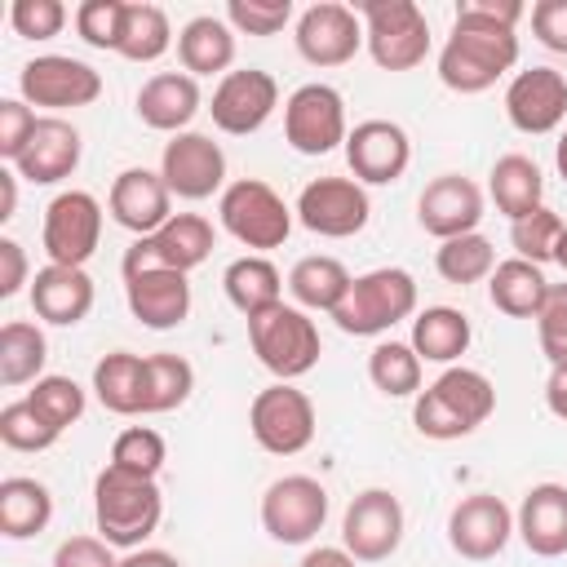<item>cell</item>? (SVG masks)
Masks as SVG:
<instances>
[{
  "label": "cell",
  "mask_w": 567,
  "mask_h": 567,
  "mask_svg": "<svg viewBox=\"0 0 567 567\" xmlns=\"http://www.w3.org/2000/svg\"><path fill=\"white\" fill-rule=\"evenodd\" d=\"M93 518H97V532L106 545L142 549V540L155 536V527L164 518L159 483L106 461V470L93 478Z\"/></svg>",
  "instance_id": "cell-1"
},
{
  "label": "cell",
  "mask_w": 567,
  "mask_h": 567,
  "mask_svg": "<svg viewBox=\"0 0 567 567\" xmlns=\"http://www.w3.org/2000/svg\"><path fill=\"white\" fill-rule=\"evenodd\" d=\"M496 412V385L478 368H447L412 403V421L425 439H465Z\"/></svg>",
  "instance_id": "cell-2"
},
{
  "label": "cell",
  "mask_w": 567,
  "mask_h": 567,
  "mask_svg": "<svg viewBox=\"0 0 567 567\" xmlns=\"http://www.w3.org/2000/svg\"><path fill=\"white\" fill-rule=\"evenodd\" d=\"M518 62V35L505 27L452 18V35L439 53V80L452 93H487Z\"/></svg>",
  "instance_id": "cell-3"
},
{
  "label": "cell",
  "mask_w": 567,
  "mask_h": 567,
  "mask_svg": "<svg viewBox=\"0 0 567 567\" xmlns=\"http://www.w3.org/2000/svg\"><path fill=\"white\" fill-rule=\"evenodd\" d=\"M416 315V279L403 266H377L368 275L350 279V292L332 310L337 328L350 337H377L390 332L399 319Z\"/></svg>",
  "instance_id": "cell-4"
},
{
  "label": "cell",
  "mask_w": 567,
  "mask_h": 567,
  "mask_svg": "<svg viewBox=\"0 0 567 567\" xmlns=\"http://www.w3.org/2000/svg\"><path fill=\"white\" fill-rule=\"evenodd\" d=\"M248 346H252L257 363L266 372H275L279 381L306 377L319 363V350H323L315 319L301 306H288V301H279V306H270V310L248 319Z\"/></svg>",
  "instance_id": "cell-5"
},
{
  "label": "cell",
  "mask_w": 567,
  "mask_h": 567,
  "mask_svg": "<svg viewBox=\"0 0 567 567\" xmlns=\"http://www.w3.org/2000/svg\"><path fill=\"white\" fill-rule=\"evenodd\" d=\"M363 40L381 71H412L430 53V22L416 0H359Z\"/></svg>",
  "instance_id": "cell-6"
},
{
  "label": "cell",
  "mask_w": 567,
  "mask_h": 567,
  "mask_svg": "<svg viewBox=\"0 0 567 567\" xmlns=\"http://www.w3.org/2000/svg\"><path fill=\"white\" fill-rule=\"evenodd\" d=\"M217 217H221L226 235H235L244 248H261V252L279 248L292 235V208L261 177L230 182L221 190V199H217Z\"/></svg>",
  "instance_id": "cell-7"
},
{
  "label": "cell",
  "mask_w": 567,
  "mask_h": 567,
  "mask_svg": "<svg viewBox=\"0 0 567 567\" xmlns=\"http://www.w3.org/2000/svg\"><path fill=\"white\" fill-rule=\"evenodd\" d=\"M248 430L270 456H297L315 443V403L292 381H275L257 390L248 408Z\"/></svg>",
  "instance_id": "cell-8"
},
{
  "label": "cell",
  "mask_w": 567,
  "mask_h": 567,
  "mask_svg": "<svg viewBox=\"0 0 567 567\" xmlns=\"http://www.w3.org/2000/svg\"><path fill=\"white\" fill-rule=\"evenodd\" d=\"M328 523V487L310 474H284L261 496V527L279 545H306Z\"/></svg>",
  "instance_id": "cell-9"
},
{
  "label": "cell",
  "mask_w": 567,
  "mask_h": 567,
  "mask_svg": "<svg viewBox=\"0 0 567 567\" xmlns=\"http://www.w3.org/2000/svg\"><path fill=\"white\" fill-rule=\"evenodd\" d=\"M284 137L297 155H328L346 146V97L332 84H301L284 102Z\"/></svg>",
  "instance_id": "cell-10"
},
{
  "label": "cell",
  "mask_w": 567,
  "mask_h": 567,
  "mask_svg": "<svg viewBox=\"0 0 567 567\" xmlns=\"http://www.w3.org/2000/svg\"><path fill=\"white\" fill-rule=\"evenodd\" d=\"M208 252H213V226H208V217H199V213H173L155 235H142V239L128 244L120 270L124 275H137V270L164 266V270L190 275L195 266L208 261Z\"/></svg>",
  "instance_id": "cell-11"
},
{
  "label": "cell",
  "mask_w": 567,
  "mask_h": 567,
  "mask_svg": "<svg viewBox=\"0 0 567 567\" xmlns=\"http://www.w3.org/2000/svg\"><path fill=\"white\" fill-rule=\"evenodd\" d=\"M372 199L354 177H315L297 195V221L323 239H350L368 226Z\"/></svg>",
  "instance_id": "cell-12"
},
{
  "label": "cell",
  "mask_w": 567,
  "mask_h": 567,
  "mask_svg": "<svg viewBox=\"0 0 567 567\" xmlns=\"http://www.w3.org/2000/svg\"><path fill=\"white\" fill-rule=\"evenodd\" d=\"M102 239V204L89 190H62L44 208L40 244L53 266H84Z\"/></svg>",
  "instance_id": "cell-13"
},
{
  "label": "cell",
  "mask_w": 567,
  "mask_h": 567,
  "mask_svg": "<svg viewBox=\"0 0 567 567\" xmlns=\"http://www.w3.org/2000/svg\"><path fill=\"white\" fill-rule=\"evenodd\" d=\"M18 93L27 106H49V111H66V106H89L102 97V75L66 53H44L31 58L18 71Z\"/></svg>",
  "instance_id": "cell-14"
},
{
  "label": "cell",
  "mask_w": 567,
  "mask_h": 567,
  "mask_svg": "<svg viewBox=\"0 0 567 567\" xmlns=\"http://www.w3.org/2000/svg\"><path fill=\"white\" fill-rule=\"evenodd\" d=\"M341 545L359 563H381L403 545V505L390 487H368L346 505Z\"/></svg>",
  "instance_id": "cell-15"
},
{
  "label": "cell",
  "mask_w": 567,
  "mask_h": 567,
  "mask_svg": "<svg viewBox=\"0 0 567 567\" xmlns=\"http://www.w3.org/2000/svg\"><path fill=\"white\" fill-rule=\"evenodd\" d=\"M159 177L177 199H208L226 190V155L208 133H173L159 155Z\"/></svg>",
  "instance_id": "cell-16"
},
{
  "label": "cell",
  "mask_w": 567,
  "mask_h": 567,
  "mask_svg": "<svg viewBox=\"0 0 567 567\" xmlns=\"http://www.w3.org/2000/svg\"><path fill=\"white\" fill-rule=\"evenodd\" d=\"M279 106V84L270 71L261 66H239V71H226L221 84L213 89V124L230 137H248L257 133Z\"/></svg>",
  "instance_id": "cell-17"
},
{
  "label": "cell",
  "mask_w": 567,
  "mask_h": 567,
  "mask_svg": "<svg viewBox=\"0 0 567 567\" xmlns=\"http://www.w3.org/2000/svg\"><path fill=\"white\" fill-rule=\"evenodd\" d=\"M297 53L310 62V66H346L363 40V18L359 9L350 4H337V0H319L310 4L301 18H297Z\"/></svg>",
  "instance_id": "cell-18"
},
{
  "label": "cell",
  "mask_w": 567,
  "mask_h": 567,
  "mask_svg": "<svg viewBox=\"0 0 567 567\" xmlns=\"http://www.w3.org/2000/svg\"><path fill=\"white\" fill-rule=\"evenodd\" d=\"M509 536H514V509L492 492H474L456 501L447 514V545L470 563L496 558L509 545Z\"/></svg>",
  "instance_id": "cell-19"
},
{
  "label": "cell",
  "mask_w": 567,
  "mask_h": 567,
  "mask_svg": "<svg viewBox=\"0 0 567 567\" xmlns=\"http://www.w3.org/2000/svg\"><path fill=\"white\" fill-rule=\"evenodd\" d=\"M346 164L363 186H390L412 164V142L394 120H363L346 137Z\"/></svg>",
  "instance_id": "cell-20"
},
{
  "label": "cell",
  "mask_w": 567,
  "mask_h": 567,
  "mask_svg": "<svg viewBox=\"0 0 567 567\" xmlns=\"http://www.w3.org/2000/svg\"><path fill=\"white\" fill-rule=\"evenodd\" d=\"M505 115L518 133H554L567 120V75L554 66H527L505 89Z\"/></svg>",
  "instance_id": "cell-21"
},
{
  "label": "cell",
  "mask_w": 567,
  "mask_h": 567,
  "mask_svg": "<svg viewBox=\"0 0 567 567\" xmlns=\"http://www.w3.org/2000/svg\"><path fill=\"white\" fill-rule=\"evenodd\" d=\"M416 221L439 244L470 235L483 221V190L465 173H439L434 182H425V190L416 199Z\"/></svg>",
  "instance_id": "cell-22"
},
{
  "label": "cell",
  "mask_w": 567,
  "mask_h": 567,
  "mask_svg": "<svg viewBox=\"0 0 567 567\" xmlns=\"http://www.w3.org/2000/svg\"><path fill=\"white\" fill-rule=\"evenodd\" d=\"M106 208L115 217V226L133 230L137 239L142 235H155L168 217H173V190L159 173L151 168H124L115 182H111V195H106Z\"/></svg>",
  "instance_id": "cell-23"
},
{
  "label": "cell",
  "mask_w": 567,
  "mask_h": 567,
  "mask_svg": "<svg viewBox=\"0 0 567 567\" xmlns=\"http://www.w3.org/2000/svg\"><path fill=\"white\" fill-rule=\"evenodd\" d=\"M80 155H84L80 128L62 115H40V124H35L27 151L18 155L13 168H18V177H27L35 186H53V182H62L80 168Z\"/></svg>",
  "instance_id": "cell-24"
},
{
  "label": "cell",
  "mask_w": 567,
  "mask_h": 567,
  "mask_svg": "<svg viewBox=\"0 0 567 567\" xmlns=\"http://www.w3.org/2000/svg\"><path fill=\"white\" fill-rule=\"evenodd\" d=\"M124 297H128V310L142 328H177L186 323L190 315V284L182 270H137V275H124Z\"/></svg>",
  "instance_id": "cell-25"
},
{
  "label": "cell",
  "mask_w": 567,
  "mask_h": 567,
  "mask_svg": "<svg viewBox=\"0 0 567 567\" xmlns=\"http://www.w3.org/2000/svg\"><path fill=\"white\" fill-rule=\"evenodd\" d=\"M31 310L53 328H75L93 310V279L84 266H40L31 279Z\"/></svg>",
  "instance_id": "cell-26"
},
{
  "label": "cell",
  "mask_w": 567,
  "mask_h": 567,
  "mask_svg": "<svg viewBox=\"0 0 567 567\" xmlns=\"http://www.w3.org/2000/svg\"><path fill=\"white\" fill-rule=\"evenodd\" d=\"M514 532L536 558L567 554V483H536L523 492L514 514Z\"/></svg>",
  "instance_id": "cell-27"
},
{
  "label": "cell",
  "mask_w": 567,
  "mask_h": 567,
  "mask_svg": "<svg viewBox=\"0 0 567 567\" xmlns=\"http://www.w3.org/2000/svg\"><path fill=\"white\" fill-rule=\"evenodd\" d=\"M199 84L186 71H159L137 89V120L155 133H186L199 115Z\"/></svg>",
  "instance_id": "cell-28"
},
{
  "label": "cell",
  "mask_w": 567,
  "mask_h": 567,
  "mask_svg": "<svg viewBox=\"0 0 567 567\" xmlns=\"http://www.w3.org/2000/svg\"><path fill=\"white\" fill-rule=\"evenodd\" d=\"M177 58L186 75H226L235 62V27L213 13L190 18L177 31Z\"/></svg>",
  "instance_id": "cell-29"
},
{
  "label": "cell",
  "mask_w": 567,
  "mask_h": 567,
  "mask_svg": "<svg viewBox=\"0 0 567 567\" xmlns=\"http://www.w3.org/2000/svg\"><path fill=\"white\" fill-rule=\"evenodd\" d=\"M487 297L509 319H536L545 297H549V279L540 266L509 257V261H496V270L487 275Z\"/></svg>",
  "instance_id": "cell-30"
},
{
  "label": "cell",
  "mask_w": 567,
  "mask_h": 567,
  "mask_svg": "<svg viewBox=\"0 0 567 567\" xmlns=\"http://www.w3.org/2000/svg\"><path fill=\"white\" fill-rule=\"evenodd\" d=\"M487 190H492V204L496 213H505L509 221L527 217L532 208L545 204V177H540V164L509 151L492 164V177H487Z\"/></svg>",
  "instance_id": "cell-31"
},
{
  "label": "cell",
  "mask_w": 567,
  "mask_h": 567,
  "mask_svg": "<svg viewBox=\"0 0 567 567\" xmlns=\"http://www.w3.org/2000/svg\"><path fill=\"white\" fill-rule=\"evenodd\" d=\"M93 394L115 416H137L146 394V359L133 350H111L93 368Z\"/></svg>",
  "instance_id": "cell-32"
},
{
  "label": "cell",
  "mask_w": 567,
  "mask_h": 567,
  "mask_svg": "<svg viewBox=\"0 0 567 567\" xmlns=\"http://www.w3.org/2000/svg\"><path fill=\"white\" fill-rule=\"evenodd\" d=\"M53 518V492L40 478L27 474H9L0 483V536L9 540H27L40 536Z\"/></svg>",
  "instance_id": "cell-33"
},
{
  "label": "cell",
  "mask_w": 567,
  "mask_h": 567,
  "mask_svg": "<svg viewBox=\"0 0 567 567\" xmlns=\"http://www.w3.org/2000/svg\"><path fill=\"white\" fill-rule=\"evenodd\" d=\"M221 288H226L230 306H235L244 319H252V315H261V310H270V306L284 301V279H279L275 261H266V257H257V252L235 257V261L226 266V275H221Z\"/></svg>",
  "instance_id": "cell-34"
},
{
  "label": "cell",
  "mask_w": 567,
  "mask_h": 567,
  "mask_svg": "<svg viewBox=\"0 0 567 567\" xmlns=\"http://www.w3.org/2000/svg\"><path fill=\"white\" fill-rule=\"evenodd\" d=\"M470 319L456 306H425L412 319V350L421 363H456L470 350Z\"/></svg>",
  "instance_id": "cell-35"
},
{
  "label": "cell",
  "mask_w": 567,
  "mask_h": 567,
  "mask_svg": "<svg viewBox=\"0 0 567 567\" xmlns=\"http://www.w3.org/2000/svg\"><path fill=\"white\" fill-rule=\"evenodd\" d=\"M350 270L337 261V257H323V252H315V257H301L292 270H288V292H292V301L301 306V310H337L341 306V297L350 292Z\"/></svg>",
  "instance_id": "cell-36"
},
{
  "label": "cell",
  "mask_w": 567,
  "mask_h": 567,
  "mask_svg": "<svg viewBox=\"0 0 567 567\" xmlns=\"http://www.w3.org/2000/svg\"><path fill=\"white\" fill-rule=\"evenodd\" d=\"M49 363V341L35 323L27 319H9L0 328V385L18 390V385H35Z\"/></svg>",
  "instance_id": "cell-37"
},
{
  "label": "cell",
  "mask_w": 567,
  "mask_h": 567,
  "mask_svg": "<svg viewBox=\"0 0 567 567\" xmlns=\"http://www.w3.org/2000/svg\"><path fill=\"white\" fill-rule=\"evenodd\" d=\"M173 44V27H168V13L159 4H146V0H133L124 4V35H120V58L128 62H155L164 58Z\"/></svg>",
  "instance_id": "cell-38"
},
{
  "label": "cell",
  "mask_w": 567,
  "mask_h": 567,
  "mask_svg": "<svg viewBox=\"0 0 567 567\" xmlns=\"http://www.w3.org/2000/svg\"><path fill=\"white\" fill-rule=\"evenodd\" d=\"M434 270L447 279V284H478L496 270V248L487 235L470 230V235H456V239H443L439 252H434Z\"/></svg>",
  "instance_id": "cell-39"
},
{
  "label": "cell",
  "mask_w": 567,
  "mask_h": 567,
  "mask_svg": "<svg viewBox=\"0 0 567 567\" xmlns=\"http://www.w3.org/2000/svg\"><path fill=\"white\" fill-rule=\"evenodd\" d=\"M195 390V368L182 354H146V394L142 412H177Z\"/></svg>",
  "instance_id": "cell-40"
},
{
  "label": "cell",
  "mask_w": 567,
  "mask_h": 567,
  "mask_svg": "<svg viewBox=\"0 0 567 567\" xmlns=\"http://www.w3.org/2000/svg\"><path fill=\"white\" fill-rule=\"evenodd\" d=\"M368 377L381 394L408 399L421 390V354L412 350V341H381L368 354Z\"/></svg>",
  "instance_id": "cell-41"
},
{
  "label": "cell",
  "mask_w": 567,
  "mask_h": 567,
  "mask_svg": "<svg viewBox=\"0 0 567 567\" xmlns=\"http://www.w3.org/2000/svg\"><path fill=\"white\" fill-rule=\"evenodd\" d=\"M0 439L13 452H44V447H53L62 439V430L31 399H13V403L0 408Z\"/></svg>",
  "instance_id": "cell-42"
},
{
  "label": "cell",
  "mask_w": 567,
  "mask_h": 567,
  "mask_svg": "<svg viewBox=\"0 0 567 567\" xmlns=\"http://www.w3.org/2000/svg\"><path fill=\"white\" fill-rule=\"evenodd\" d=\"M563 230H567V221H563L549 204H540V208H532L527 217L509 221V244H514V252H518L523 261L545 266V261H554V248H558V235H563Z\"/></svg>",
  "instance_id": "cell-43"
},
{
  "label": "cell",
  "mask_w": 567,
  "mask_h": 567,
  "mask_svg": "<svg viewBox=\"0 0 567 567\" xmlns=\"http://www.w3.org/2000/svg\"><path fill=\"white\" fill-rule=\"evenodd\" d=\"M164 456H168V447H164V439L151 425H128L111 443V465L133 470V474H146V478H155L164 470Z\"/></svg>",
  "instance_id": "cell-44"
},
{
  "label": "cell",
  "mask_w": 567,
  "mask_h": 567,
  "mask_svg": "<svg viewBox=\"0 0 567 567\" xmlns=\"http://www.w3.org/2000/svg\"><path fill=\"white\" fill-rule=\"evenodd\" d=\"M27 399H31L58 430H66V425H75V421L84 416V390H80L71 377H58V372L40 377V381L27 390Z\"/></svg>",
  "instance_id": "cell-45"
},
{
  "label": "cell",
  "mask_w": 567,
  "mask_h": 567,
  "mask_svg": "<svg viewBox=\"0 0 567 567\" xmlns=\"http://www.w3.org/2000/svg\"><path fill=\"white\" fill-rule=\"evenodd\" d=\"M124 4L128 0H84L75 4V31L93 49H120L124 35Z\"/></svg>",
  "instance_id": "cell-46"
},
{
  "label": "cell",
  "mask_w": 567,
  "mask_h": 567,
  "mask_svg": "<svg viewBox=\"0 0 567 567\" xmlns=\"http://www.w3.org/2000/svg\"><path fill=\"white\" fill-rule=\"evenodd\" d=\"M226 22L235 35H275L292 22V0H230Z\"/></svg>",
  "instance_id": "cell-47"
},
{
  "label": "cell",
  "mask_w": 567,
  "mask_h": 567,
  "mask_svg": "<svg viewBox=\"0 0 567 567\" xmlns=\"http://www.w3.org/2000/svg\"><path fill=\"white\" fill-rule=\"evenodd\" d=\"M536 337L549 368H567V284H549V297L536 315Z\"/></svg>",
  "instance_id": "cell-48"
},
{
  "label": "cell",
  "mask_w": 567,
  "mask_h": 567,
  "mask_svg": "<svg viewBox=\"0 0 567 567\" xmlns=\"http://www.w3.org/2000/svg\"><path fill=\"white\" fill-rule=\"evenodd\" d=\"M9 22L22 40H53L66 27V4L62 0H13Z\"/></svg>",
  "instance_id": "cell-49"
},
{
  "label": "cell",
  "mask_w": 567,
  "mask_h": 567,
  "mask_svg": "<svg viewBox=\"0 0 567 567\" xmlns=\"http://www.w3.org/2000/svg\"><path fill=\"white\" fill-rule=\"evenodd\" d=\"M35 124H40V115L22 97H0V159L4 164H18V155L27 151Z\"/></svg>",
  "instance_id": "cell-50"
},
{
  "label": "cell",
  "mask_w": 567,
  "mask_h": 567,
  "mask_svg": "<svg viewBox=\"0 0 567 567\" xmlns=\"http://www.w3.org/2000/svg\"><path fill=\"white\" fill-rule=\"evenodd\" d=\"M53 567H120V558L102 536H66L53 549Z\"/></svg>",
  "instance_id": "cell-51"
},
{
  "label": "cell",
  "mask_w": 567,
  "mask_h": 567,
  "mask_svg": "<svg viewBox=\"0 0 567 567\" xmlns=\"http://www.w3.org/2000/svg\"><path fill=\"white\" fill-rule=\"evenodd\" d=\"M532 31L545 49L567 53V0H536L532 4Z\"/></svg>",
  "instance_id": "cell-52"
},
{
  "label": "cell",
  "mask_w": 567,
  "mask_h": 567,
  "mask_svg": "<svg viewBox=\"0 0 567 567\" xmlns=\"http://www.w3.org/2000/svg\"><path fill=\"white\" fill-rule=\"evenodd\" d=\"M523 0H461L456 4V18H470V22H487V27H505L514 31L523 22Z\"/></svg>",
  "instance_id": "cell-53"
},
{
  "label": "cell",
  "mask_w": 567,
  "mask_h": 567,
  "mask_svg": "<svg viewBox=\"0 0 567 567\" xmlns=\"http://www.w3.org/2000/svg\"><path fill=\"white\" fill-rule=\"evenodd\" d=\"M27 284V252L18 239H0V297L22 292Z\"/></svg>",
  "instance_id": "cell-54"
},
{
  "label": "cell",
  "mask_w": 567,
  "mask_h": 567,
  "mask_svg": "<svg viewBox=\"0 0 567 567\" xmlns=\"http://www.w3.org/2000/svg\"><path fill=\"white\" fill-rule=\"evenodd\" d=\"M297 567H359V558H354L346 545H319V549H310Z\"/></svg>",
  "instance_id": "cell-55"
},
{
  "label": "cell",
  "mask_w": 567,
  "mask_h": 567,
  "mask_svg": "<svg viewBox=\"0 0 567 567\" xmlns=\"http://www.w3.org/2000/svg\"><path fill=\"white\" fill-rule=\"evenodd\" d=\"M545 403L558 421H567V368H549V381H545Z\"/></svg>",
  "instance_id": "cell-56"
},
{
  "label": "cell",
  "mask_w": 567,
  "mask_h": 567,
  "mask_svg": "<svg viewBox=\"0 0 567 567\" xmlns=\"http://www.w3.org/2000/svg\"><path fill=\"white\" fill-rule=\"evenodd\" d=\"M120 567H182V558H173L168 549H128L124 558H120Z\"/></svg>",
  "instance_id": "cell-57"
},
{
  "label": "cell",
  "mask_w": 567,
  "mask_h": 567,
  "mask_svg": "<svg viewBox=\"0 0 567 567\" xmlns=\"http://www.w3.org/2000/svg\"><path fill=\"white\" fill-rule=\"evenodd\" d=\"M18 208V168H0V221H9Z\"/></svg>",
  "instance_id": "cell-58"
},
{
  "label": "cell",
  "mask_w": 567,
  "mask_h": 567,
  "mask_svg": "<svg viewBox=\"0 0 567 567\" xmlns=\"http://www.w3.org/2000/svg\"><path fill=\"white\" fill-rule=\"evenodd\" d=\"M554 164H558V177L567 182V128L558 133V146H554Z\"/></svg>",
  "instance_id": "cell-59"
},
{
  "label": "cell",
  "mask_w": 567,
  "mask_h": 567,
  "mask_svg": "<svg viewBox=\"0 0 567 567\" xmlns=\"http://www.w3.org/2000/svg\"><path fill=\"white\" fill-rule=\"evenodd\" d=\"M554 261H558V266H563V270H567V230H563V235H558V248H554Z\"/></svg>",
  "instance_id": "cell-60"
}]
</instances>
